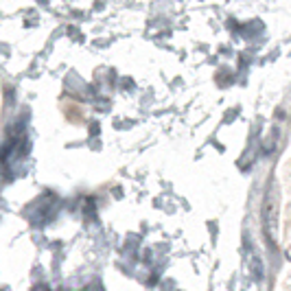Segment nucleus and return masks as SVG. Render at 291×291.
<instances>
[{
	"label": "nucleus",
	"mask_w": 291,
	"mask_h": 291,
	"mask_svg": "<svg viewBox=\"0 0 291 291\" xmlns=\"http://www.w3.org/2000/svg\"><path fill=\"white\" fill-rule=\"evenodd\" d=\"M248 267H250V272H252L254 280H263V265L252 252H248Z\"/></svg>",
	"instance_id": "7ed1b4c3"
},
{
	"label": "nucleus",
	"mask_w": 291,
	"mask_h": 291,
	"mask_svg": "<svg viewBox=\"0 0 291 291\" xmlns=\"http://www.w3.org/2000/svg\"><path fill=\"white\" fill-rule=\"evenodd\" d=\"M55 202H57V197L51 195V193H46V195L39 197V200L35 202V206H31V208H33L31 221H33V223H46V221H48L51 217H53Z\"/></svg>",
	"instance_id": "f03ea898"
},
{
	"label": "nucleus",
	"mask_w": 291,
	"mask_h": 291,
	"mask_svg": "<svg viewBox=\"0 0 291 291\" xmlns=\"http://www.w3.org/2000/svg\"><path fill=\"white\" fill-rule=\"evenodd\" d=\"M263 221H265V236L272 250H276V236H278V190L274 180L269 182L265 202H263Z\"/></svg>",
	"instance_id": "f257e3e1"
}]
</instances>
